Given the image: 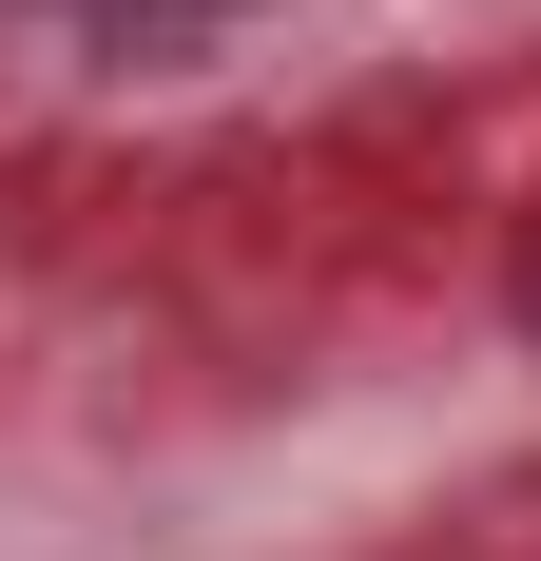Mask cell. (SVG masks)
<instances>
[{
	"label": "cell",
	"mask_w": 541,
	"mask_h": 561,
	"mask_svg": "<svg viewBox=\"0 0 541 561\" xmlns=\"http://www.w3.org/2000/svg\"><path fill=\"white\" fill-rule=\"evenodd\" d=\"M39 20H78L116 58H174V39H214V20H252V0H39Z\"/></svg>",
	"instance_id": "1"
}]
</instances>
